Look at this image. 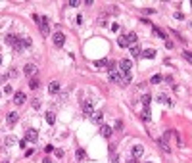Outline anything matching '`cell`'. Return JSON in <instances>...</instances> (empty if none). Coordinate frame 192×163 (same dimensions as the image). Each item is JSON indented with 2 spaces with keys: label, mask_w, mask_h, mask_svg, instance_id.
Returning a JSON list of instances; mask_svg holds the SVG:
<instances>
[{
  "label": "cell",
  "mask_w": 192,
  "mask_h": 163,
  "mask_svg": "<svg viewBox=\"0 0 192 163\" xmlns=\"http://www.w3.org/2000/svg\"><path fill=\"white\" fill-rule=\"evenodd\" d=\"M52 42H54L56 48H62L64 42H65V35H64V33H56V35L52 36Z\"/></svg>",
  "instance_id": "6da1fadb"
},
{
  "label": "cell",
  "mask_w": 192,
  "mask_h": 163,
  "mask_svg": "<svg viewBox=\"0 0 192 163\" xmlns=\"http://www.w3.org/2000/svg\"><path fill=\"white\" fill-rule=\"evenodd\" d=\"M23 73H25L27 77H33V75L37 73V65H35V63H27L25 67H23Z\"/></svg>",
  "instance_id": "7a4b0ae2"
},
{
  "label": "cell",
  "mask_w": 192,
  "mask_h": 163,
  "mask_svg": "<svg viewBox=\"0 0 192 163\" xmlns=\"http://www.w3.org/2000/svg\"><path fill=\"white\" fill-rule=\"evenodd\" d=\"M119 67H121V71H123V73H129L131 67H133V62H131V60H121Z\"/></svg>",
  "instance_id": "3957f363"
},
{
  "label": "cell",
  "mask_w": 192,
  "mask_h": 163,
  "mask_svg": "<svg viewBox=\"0 0 192 163\" xmlns=\"http://www.w3.org/2000/svg\"><path fill=\"white\" fill-rule=\"evenodd\" d=\"M37 138H39V134H37L35 129H29V130L25 132V140H27V142H37Z\"/></svg>",
  "instance_id": "277c9868"
},
{
  "label": "cell",
  "mask_w": 192,
  "mask_h": 163,
  "mask_svg": "<svg viewBox=\"0 0 192 163\" xmlns=\"http://www.w3.org/2000/svg\"><path fill=\"white\" fill-rule=\"evenodd\" d=\"M83 111L87 113V115H92V113H94V106H92V102H91V100L83 102Z\"/></svg>",
  "instance_id": "5b68a950"
},
{
  "label": "cell",
  "mask_w": 192,
  "mask_h": 163,
  "mask_svg": "<svg viewBox=\"0 0 192 163\" xmlns=\"http://www.w3.org/2000/svg\"><path fill=\"white\" fill-rule=\"evenodd\" d=\"M60 88H62V84H60L58 81H52V83L48 84V92H50V94H56V92H60Z\"/></svg>",
  "instance_id": "8992f818"
},
{
  "label": "cell",
  "mask_w": 192,
  "mask_h": 163,
  "mask_svg": "<svg viewBox=\"0 0 192 163\" xmlns=\"http://www.w3.org/2000/svg\"><path fill=\"white\" fill-rule=\"evenodd\" d=\"M140 54H142V58H146V60L156 58V50H154V48H146V50H142V52H140Z\"/></svg>",
  "instance_id": "52a82bcc"
},
{
  "label": "cell",
  "mask_w": 192,
  "mask_h": 163,
  "mask_svg": "<svg viewBox=\"0 0 192 163\" xmlns=\"http://www.w3.org/2000/svg\"><path fill=\"white\" fill-rule=\"evenodd\" d=\"M23 102H25V94H23V92H15V94H14V104L15 106H21Z\"/></svg>",
  "instance_id": "ba28073f"
},
{
  "label": "cell",
  "mask_w": 192,
  "mask_h": 163,
  "mask_svg": "<svg viewBox=\"0 0 192 163\" xmlns=\"http://www.w3.org/2000/svg\"><path fill=\"white\" fill-rule=\"evenodd\" d=\"M110 81H112V83L121 84V75H119L117 71H110Z\"/></svg>",
  "instance_id": "9c48e42d"
},
{
  "label": "cell",
  "mask_w": 192,
  "mask_h": 163,
  "mask_svg": "<svg viewBox=\"0 0 192 163\" xmlns=\"http://www.w3.org/2000/svg\"><path fill=\"white\" fill-rule=\"evenodd\" d=\"M40 33H42L44 36L48 35V19H46V17H42V19H40Z\"/></svg>",
  "instance_id": "30bf717a"
},
{
  "label": "cell",
  "mask_w": 192,
  "mask_h": 163,
  "mask_svg": "<svg viewBox=\"0 0 192 163\" xmlns=\"http://www.w3.org/2000/svg\"><path fill=\"white\" fill-rule=\"evenodd\" d=\"M100 134L108 138L110 134H112V127H110V125H102V127H100Z\"/></svg>",
  "instance_id": "8fae6325"
},
{
  "label": "cell",
  "mask_w": 192,
  "mask_h": 163,
  "mask_svg": "<svg viewBox=\"0 0 192 163\" xmlns=\"http://www.w3.org/2000/svg\"><path fill=\"white\" fill-rule=\"evenodd\" d=\"M91 119L94 121V123H102V119H104V113H102V111H94V113L91 115Z\"/></svg>",
  "instance_id": "7c38bea8"
},
{
  "label": "cell",
  "mask_w": 192,
  "mask_h": 163,
  "mask_svg": "<svg viewBox=\"0 0 192 163\" xmlns=\"http://www.w3.org/2000/svg\"><path fill=\"white\" fill-rule=\"evenodd\" d=\"M144 154V148L142 146H133V157H140Z\"/></svg>",
  "instance_id": "4fadbf2b"
},
{
  "label": "cell",
  "mask_w": 192,
  "mask_h": 163,
  "mask_svg": "<svg viewBox=\"0 0 192 163\" xmlns=\"http://www.w3.org/2000/svg\"><path fill=\"white\" fill-rule=\"evenodd\" d=\"M137 42V33H129L127 35V46H134Z\"/></svg>",
  "instance_id": "5bb4252c"
},
{
  "label": "cell",
  "mask_w": 192,
  "mask_h": 163,
  "mask_svg": "<svg viewBox=\"0 0 192 163\" xmlns=\"http://www.w3.org/2000/svg\"><path fill=\"white\" fill-rule=\"evenodd\" d=\"M18 36H15V35H8L6 36V44H10V46H15V42H18Z\"/></svg>",
  "instance_id": "9a60e30c"
},
{
  "label": "cell",
  "mask_w": 192,
  "mask_h": 163,
  "mask_svg": "<svg viewBox=\"0 0 192 163\" xmlns=\"http://www.w3.org/2000/svg\"><path fill=\"white\" fill-rule=\"evenodd\" d=\"M44 117H46V123H48V125H54V123H56V115H54L52 111H48Z\"/></svg>",
  "instance_id": "2e32d148"
},
{
  "label": "cell",
  "mask_w": 192,
  "mask_h": 163,
  "mask_svg": "<svg viewBox=\"0 0 192 163\" xmlns=\"http://www.w3.org/2000/svg\"><path fill=\"white\" fill-rule=\"evenodd\" d=\"M8 123H10V125H15V123H18V113H15V111H12L10 115H8Z\"/></svg>",
  "instance_id": "e0dca14e"
},
{
  "label": "cell",
  "mask_w": 192,
  "mask_h": 163,
  "mask_svg": "<svg viewBox=\"0 0 192 163\" xmlns=\"http://www.w3.org/2000/svg\"><path fill=\"white\" fill-rule=\"evenodd\" d=\"M4 142H6V146H14V144H18V138H15V136H8L6 138V140H4Z\"/></svg>",
  "instance_id": "ac0fdd59"
},
{
  "label": "cell",
  "mask_w": 192,
  "mask_h": 163,
  "mask_svg": "<svg viewBox=\"0 0 192 163\" xmlns=\"http://www.w3.org/2000/svg\"><path fill=\"white\" fill-rule=\"evenodd\" d=\"M158 144H160L161 148L165 150V152H171V148H169V144H167V140H163V138H160V140H158Z\"/></svg>",
  "instance_id": "d6986e66"
},
{
  "label": "cell",
  "mask_w": 192,
  "mask_h": 163,
  "mask_svg": "<svg viewBox=\"0 0 192 163\" xmlns=\"http://www.w3.org/2000/svg\"><path fill=\"white\" fill-rule=\"evenodd\" d=\"M117 44H119L121 48H125V46H127V36H125V35H121L119 39H117Z\"/></svg>",
  "instance_id": "ffe728a7"
},
{
  "label": "cell",
  "mask_w": 192,
  "mask_h": 163,
  "mask_svg": "<svg viewBox=\"0 0 192 163\" xmlns=\"http://www.w3.org/2000/svg\"><path fill=\"white\" fill-rule=\"evenodd\" d=\"M150 100H152V96H150V94L142 96V104H144V108H148V106H150Z\"/></svg>",
  "instance_id": "44dd1931"
},
{
  "label": "cell",
  "mask_w": 192,
  "mask_h": 163,
  "mask_svg": "<svg viewBox=\"0 0 192 163\" xmlns=\"http://www.w3.org/2000/svg\"><path fill=\"white\" fill-rule=\"evenodd\" d=\"M131 83V73H123V79H121V84H129Z\"/></svg>",
  "instance_id": "7402d4cb"
},
{
  "label": "cell",
  "mask_w": 192,
  "mask_h": 163,
  "mask_svg": "<svg viewBox=\"0 0 192 163\" xmlns=\"http://www.w3.org/2000/svg\"><path fill=\"white\" fill-rule=\"evenodd\" d=\"M158 100L163 102V104H169V106H171V102H169V98H167V94H158Z\"/></svg>",
  "instance_id": "603a6c76"
},
{
  "label": "cell",
  "mask_w": 192,
  "mask_h": 163,
  "mask_svg": "<svg viewBox=\"0 0 192 163\" xmlns=\"http://www.w3.org/2000/svg\"><path fill=\"white\" fill-rule=\"evenodd\" d=\"M142 121H150V109L144 108V111H142Z\"/></svg>",
  "instance_id": "cb8c5ba5"
},
{
  "label": "cell",
  "mask_w": 192,
  "mask_h": 163,
  "mask_svg": "<svg viewBox=\"0 0 192 163\" xmlns=\"http://www.w3.org/2000/svg\"><path fill=\"white\" fill-rule=\"evenodd\" d=\"M131 54H133V56H140V48H138L137 44H134V46H131Z\"/></svg>",
  "instance_id": "d4e9b609"
},
{
  "label": "cell",
  "mask_w": 192,
  "mask_h": 163,
  "mask_svg": "<svg viewBox=\"0 0 192 163\" xmlns=\"http://www.w3.org/2000/svg\"><path fill=\"white\" fill-rule=\"evenodd\" d=\"M108 12H110V14H113V15H117V14H119V8H117V6H110Z\"/></svg>",
  "instance_id": "484cf974"
},
{
  "label": "cell",
  "mask_w": 192,
  "mask_h": 163,
  "mask_svg": "<svg viewBox=\"0 0 192 163\" xmlns=\"http://www.w3.org/2000/svg\"><path fill=\"white\" fill-rule=\"evenodd\" d=\"M14 48H15V50H18V52H21L23 48H25V46H23V40H18V42H15V46H14Z\"/></svg>",
  "instance_id": "4316f807"
},
{
  "label": "cell",
  "mask_w": 192,
  "mask_h": 163,
  "mask_svg": "<svg viewBox=\"0 0 192 163\" xmlns=\"http://www.w3.org/2000/svg\"><path fill=\"white\" fill-rule=\"evenodd\" d=\"M160 81H161V75H154L152 79H150V83H152V84H158Z\"/></svg>",
  "instance_id": "83f0119b"
},
{
  "label": "cell",
  "mask_w": 192,
  "mask_h": 163,
  "mask_svg": "<svg viewBox=\"0 0 192 163\" xmlns=\"http://www.w3.org/2000/svg\"><path fill=\"white\" fill-rule=\"evenodd\" d=\"M29 87L35 90V88H39V79H31V83H29Z\"/></svg>",
  "instance_id": "f1b7e54d"
},
{
  "label": "cell",
  "mask_w": 192,
  "mask_h": 163,
  "mask_svg": "<svg viewBox=\"0 0 192 163\" xmlns=\"http://www.w3.org/2000/svg\"><path fill=\"white\" fill-rule=\"evenodd\" d=\"M108 65V60H98L96 62V67H106Z\"/></svg>",
  "instance_id": "f546056e"
},
{
  "label": "cell",
  "mask_w": 192,
  "mask_h": 163,
  "mask_svg": "<svg viewBox=\"0 0 192 163\" xmlns=\"http://www.w3.org/2000/svg\"><path fill=\"white\" fill-rule=\"evenodd\" d=\"M85 156H87V154H85V150H77V157H79V159H83Z\"/></svg>",
  "instance_id": "4dcf8cb0"
},
{
  "label": "cell",
  "mask_w": 192,
  "mask_h": 163,
  "mask_svg": "<svg viewBox=\"0 0 192 163\" xmlns=\"http://www.w3.org/2000/svg\"><path fill=\"white\" fill-rule=\"evenodd\" d=\"M23 46H31V39H29V36H25V39H23Z\"/></svg>",
  "instance_id": "1f68e13d"
},
{
  "label": "cell",
  "mask_w": 192,
  "mask_h": 163,
  "mask_svg": "<svg viewBox=\"0 0 192 163\" xmlns=\"http://www.w3.org/2000/svg\"><path fill=\"white\" fill-rule=\"evenodd\" d=\"M40 108V100H33V109H39Z\"/></svg>",
  "instance_id": "d6a6232c"
},
{
  "label": "cell",
  "mask_w": 192,
  "mask_h": 163,
  "mask_svg": "<svg viewBox=\"0 0 192 163\" xmlns=\"http://www.w3.org/2000/svg\"><path fill=\"white\" fill-rule=\"evenodd\" d=\"M183 56H185V60H188V62L192 63V54H188V52H185V54H183Z\"/></svg>",
  "instance_id": "836d02e7"
},
{
  "label": "cell",
  "mask_w": 192,
  "mask_h": 163,
  "mask_svg": "<svg viewBox=\"0 0 192 163\" xmlns=\"http://www.w3.org/2000/svg\"><path fill=\"white\" fill-rule=\"evenodd\" d=\"M25 144H27V140H25V138H23V140H19V142H18V146H19V148H25Z\"/></svg>",
  "instance_id": "e575fe53"
},
{
  "label": "cell",
  "mask_w": 192,
  "mask_h": 163,
  "mask_svg": "<svg viewBox=\"0 0 192 163\" xmlns=\"http://www.w3.org/2000/svg\"><path fill=\"white\" fill-rule=\"evenodd\" d=\"M165 48H167V50H171V48H173V42H171V40H167V42H165Z\"/></svg>",
  "instance_id": "d590c367"
},
{
  "label": "cell",
  "mask_w": 192,
  "mask_h": 163,
  "mask_svg": "<svg viewBox=\"0 0 192 163\" xmlns=\"http://www.w3.org/2000/svg\"><path fill=\"white\" fill-rule=\"evenodd\" d=\"M113 67H115V63H113V62H108V69H110V71H113Z\"/></svg>",
  "instance_id": "8d00e7d4"
},
{
  "label": "cell",
  "mask_w": 192,
  "mask_h": 163,
  "mask_svg": "<svg viewBox=\"0 0 192 163\" xmlns=\"http://www.w3.org/2000/svg\"><path fill=\"white\" fill-rule=\"evenodd\" d=\"M69 6H73V8H77V6H79V2H77V0H71V2H69Z\"/></svg>",
  "instance_id": "74e56055"
},
{
  "label": "cell",
  "mask_w": 192,
  "mask_h": 163,
  "mask_svg": "<svg viewBox=\"0 0 192 163\" xmlns=\"http://www.w3.org/2000/svg\"><path fill=\"white\" fill-rule=\"evenodd\" d=\"M54 154H56L58 157H62V156H64V152H62V150H54Z\"/></svg>",
  "instance_id": "f35d334b"
},
{
  "label": "cell",
  "mask_w": 192,
  "mask_h": 163,
  "mask_svg": "<svg viewBox=\"0 0 192 163\" xmlns=\"http://www.w3.org/2000/svg\"><path fill=\"white\" fill-rule=\"evenodd\" d=\"M127 163H138V161H137V157H129Z\"/></svg>",
  "instance_id": "ab89813d"
},
{
  "label": "cell",
  "mask_w": 192,
  "mask_h": 163,
  "mask_svg": "<svg viewBox=\"0 0 192 163\" xmlns=\"http://www.w3.org/2000/svg\"><path fill=\"white\" fill-rule=\"evenodd\" d=\"M42 163H50V159H48V157H46V159H44V161H42Z\"/></svg>",
  "instance_id": "60d3db41"
},
{
  "label": "cell",
  "mask_w": 192,
  "mask_h": 163,
  "mask_svg": "<svg viewBox=\"0 0 192 163\" xmlns=\"http://www.w3.org/2000/svg\"><path fill=\"white\" fill-rule=\"evenodd\" d=\"M0 63H2V56H0Z\"/></svg>",
  "instance_id": "b9f144b4"
},
{
  "label": "cell",
  "mask_w": 192,
  "mask_h": 163,
  "mask_svg": "<svg viewBox=\"0 0 192 163\" xmlns=\"http://www.w3.org/2000/svg\"><path fill=\"white\" fill-rule=\"evenodd\" d=\"M0 96H2V92H0Z\"/></svg>",
  "instance_id": "7bdbcfd3"
},
{
  "label": "cell",
  "mask_w": 192,
  "mask_h": 163,
  "mask_svg": "<svg viewBox=\"0 0 192 163\" xmlns=\"http://www.w3.org/2000/svg\"><path fill=\"white\" fill-rule=\"evenodd\" d=\"M0 81H4V79H0Z\"/></svg>",
  "instance_id": "ee69618b"
},
{
  "label": "cell",
  "mask_w": 192,
  "mask_h": 163,
  "mask_svg": "<svg viewBox=\"0 0 192 163\" xmlns=\"http://www.w3.org/2000/svg\"><path fill=\"white\" fill-rule=\"evenodd\" d=\"M4 163H8V161H4Z\"/></svg>",
  "instance_id": "f6af8a7d"
},
{
  "label": "cell",
  "mask_w": 192,
  "mask_h": 163,
  "mask_svg": "<svg viewBox=\"0 0 192 163\" xmlns=\"http://www.w3.org/2000/svg\"><path fill=\"white\" fill-rule=\"evenodd\" d=\"M148 163H152V161H148Z\"/></svg>",
  "instance_id": "bcb514c9"
},
{
  "label": "cell",
  "mask_w": 192,
  "mask_h": 163,
  "mask_svg": "<svg viewBox=\"0 0 192 163\" xmlns=\"http://www.w3.org/2000/svg\"><path fill=\"white\" fill-rule=\"evenodd\" d=\"M190 6H192V4H190Z\"/></svg>",
  "instance_id": "7dc6e473"
}]
</instances>
